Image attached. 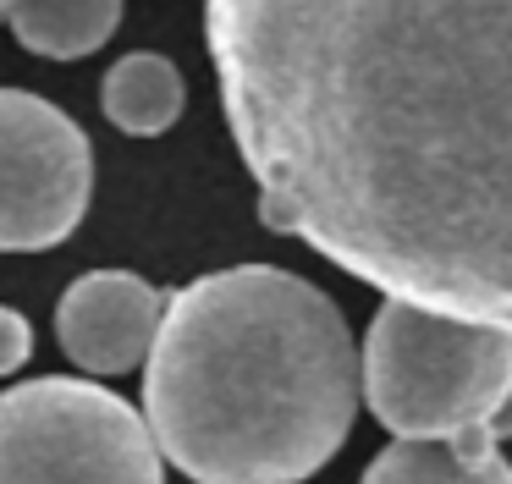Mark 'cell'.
<instances>
[{"label": "cell", "mask_w": 512, "mask_h": 484, "mask_svg": "<svg viewBox=\"0 0 512 484\" xmlns=\"http://www.w3.org/2000/svg\"><path fill=\"white\" fill-rule=\"evenodd\" d=\"M259 220L512 330V0H204Z\"/></svg>", "instance_id": "obj_1"}, {"label": "cell", "mask_w": 512, "mask_h": 484, "mask_svg": "<svg viewBox=\"0 0 512 484\" xmlns=\"http://www.w3.org/2000/svg\"><path fill=\"white\" fill-rule=\"evenodd\" d=\"M364 358L342 308L276 264L171 292L144 363V418L193 484H303L342 451Z\"/></svg>", "instance_id": "obj_2"}, {"label": "cell", "mask_w": 512, "mask_h": 484, "mask_svg": "<svg viewBox=\"0 0 512 484\" xmlns=\"http://www.w3.org/2000/svg\"><path fill=\"white\" fill-rule=\"evenodd\" d=\"M364 402L397 440L485 468L512 440V330L386 297L364 330Z\"/></svg>", "instance_id": "obj_3"}, {"label": "cell", "mask_w": 512, "mask_h": 484, "mask_svg": "<svg viewBox=\"0 0 512 484\" xmlns=\"http://www.w3.org/2000/svg\"><path fill=\"white\" fill-rule=\"evenodd\" d=\"M0 484H166V451L127 396L45 374L0 391Z\"/></svg>", "instance_id": "obj_4"}, {"label": "cell", "mask_w": 512, "mask_h": 484, "mask_svg": "<svg viewBox=\"0 0 512 484\" xmlns=\"http://www.w3.org/2000/svg\"><path fill=\"white\" fill-rule=\"evenodd\" d=\"M94 198L89 132L28 88H0V253H45Z\"/></svg>", "instance_id": "obj_5"}, {"label": "cell", "mask_w": 512, "mask_h": 484, "mask_svg": "<svg viewBox=\"0 0 512 484\" xmlns=\"http://www.w3.org/2000/svg\"><path fill=\"white\" fill-rule=\"evenodd\" d=\"M171 297L133 270H89L61 292L56 341L78 369L127 374L149 363Z\"/></svg>", "instance_id": "obj_6"}, {"label": "cell", "mask_w": 512, "mask_h": 484, "mask_svg": "<svg viewBox=\"0 0 512 484\" xmlns=\"http://www.w3.org/2000/svg\"><path fill=\"white\" fill-rule=\"evenodd\" d=\"M100 105H105V121L133 138H155L166 132L171 121L182 116L188 105V88H182V72L155 50H133L105 72L100 83Z\"/></svg>", "instance_id": "obj_7"}, {"label": "cell", "mask_w": 512, "mask_h": 484, "mask_svg": "<svg viewBox=\"0 0 512 484\" xmlns=\"http://www.w3.org/2000/svg\"><path fill=\"white\" fill-rule=\"evenodd\" d=\"M6 22L28 55L83 61L122 28V0H17Z\"/></svg>", "instance_id": "obj_8"}, {"label": "cell", "mask_w": 512, "mask_h": 484, "mask_svg": "<svg viewBox=\"0 0 512 484\" xmlns=\"http://www.w3.org/2000/svg\"><path fill=\"white\" fill-rule=\"evenodd\" d=\"M358 484H512V462L490 457L485 468H474L446 440H391Z\"/></svg>", "instance_id": "obj_9"}, {"label": "cell", "mask_w": 512, "mask_h": 484, "mask_svg": "<svg viewBox=\"0 0 512 484\" xmlns=\"http://www.w3.org/2000/svg\"><path fill=\"white\" fill-rule=\"evenodd\" d=\"M28 358H34V325L0 303V374H17Z\"/></svg>", "instance_id": "obj_10"}, {"label": "cell", "mask_w": 512, "mask_h": 484, "mask_svg": "<svg viewBox=\"0 0 512 484\" xmlns=\"http://www.w3.org/2000/svg\"><path fill=\"white\" fill-rule=\"evenodd\" d=\"M12 6H17V0H0V17H12Z\"/></svg>", "instance_id": "obj_11"}]
</instances>
